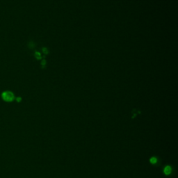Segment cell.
<instances>
[{
    "mask_svg": "<svg viewBox=\"0 0 178 178\" xmlns=\"http://www.w3.org/2000/svg\"><path fill=\"white\" fill-rule=\"evenodd\" d=\"M171 171H172V168H171V167L169 166H167L165 167V168L164 170V173L165 175H168L171 174Z\"/></svg>",
    "mask_w": 178,
    "mask_h": 178,
    "instance_id": "cell-1",
    "label": "cell"
},
{
    "mask_svg": "<svg viewBox=\"0 0 178 178\" xmlns=\"http://www.w3.org/2000/svg\"><path fill=\"white\" fill-rule=\"evenodd\" d=\"M150 162L152 164H156V162H157V159H156V157H152L150 159Z\"/></svg>",
    "mask_w": 178,
    "mask_h": 178,
    "instance_id": "cell-2",
    "label": "cell"
}]
</instances>
